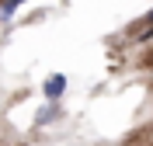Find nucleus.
<instances>
[{
    "label": "nucleus",
    "mask_w": 153,
    "mask_h": 146,
    "mask_svg": "<svg viewBox=\"0 0 153 146\" xmlns=\"http://www.w3.org/2000/svg\"><path fill=\"white\" fill-rule=\"evenodd\" d=\"M150 21H153V10H150Z\"/></svg>",
    "instance_id": "4"
},
{
    "label": "nucleus",
    "mask_w": 153,
    "mask_h": 146,
    "mask_svg": "<svg viewBox=\"0 0 153 146\" xmlns=\"http://www.w3.org/2000/svg\"><path fill=\"white\" fill-rule=\"evenodd\" d=\"M21 4H25V0H7V4H4V7H0V18L7 21V18H10V14H14V10H18V7H21Z\"/></svg>",
    "instance_id": "2"
},
{
    "label": "nucleus",
    "mask_w": 153,
    "mask_h": 146,
    "mask_svg": "<svg viewBox=\"0 0 153 146\" xmlns=\"http://www.w3.org/2000/svg\"><path fill=\"white\" fill-rule=\"evenodd\" d=\"M52 115H56V104H52V108H45V111L38 115V122H49V118H52Z\"/></svg>",
    "instance_id": "3"
},
{
    "label": "nucleus",
    "mask_w": 153,
    "mask_h": 146,
    "mask_svg": "<svg viewBox=\"0 0 153 146\" xmlns=\"http://www.w3.org/2000/svg\"><path fill=\"white\" fill-rule=\"evenodd\" d=\"M42 90H45V97L52 101V104H56L59 97H63V90H66V77H63V73H52V77L42 84Z\"/></svg>",
    "instance_id": "1"
}]
</instances>
